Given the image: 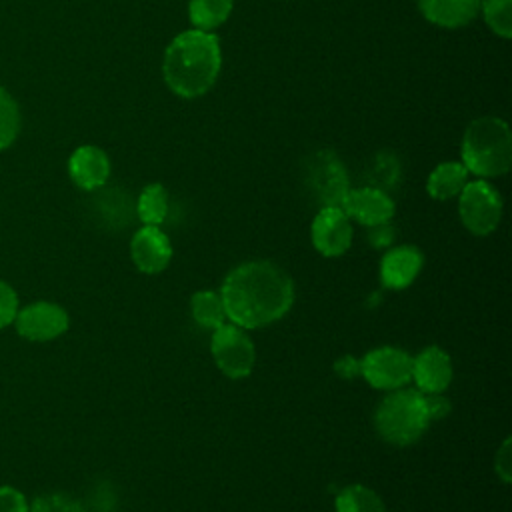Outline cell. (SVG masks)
Wrapping results in <instances>:
<instances>
[{
  "instance_id": "1",
  "label": "cell",
  "mask_w": 512,
  "mask_h": 512,
  "mask_svg": "<svg viewBox=\"0 0 512 512\" xmlns=\"http://www.w3.org/2000/svg\"><path fill=\"white\" fill-rule=\"evenodd\" d=\"M294 296L290 274L270 260H248L234 266L220 286L226 318L244 330L262 328L286 316Z\"/></svg>"
},
{
  "instance_id": "2",
  "label": "cell",
  "mask_w": 512,
  "mask_h": 512,
  "mask_svg": "<svg viewBox=\"0 0 512 512\" xmlns=\"http://www.w3.org/2000/svg\"><path fill=\"white\" fill-rule=\"evenodd\" d=\"M222 68L220 40L214 32L190 28L180 32L164 52L162 76L180 98L204 96L218 80Z\"/></svg>"
},
{
  "instance_id": "3",
  "label": "cell",
  "mask_w": 512,
  "mask_h": 512,
  "mask_svg": "<svg viewBox=\"0 0 512 512\" xmlns=\"http://www.w3.org/2000/svg\"><path fill=\"white\" fill-rule=\"evenodd\" d=\"M462 164L478 178H498L512 164V132L502 118L482 116L468 124L460 144Z\"/></svg>"
},
{
  "instance_id": "4",
  "label": "cell",
  "mask_w": 512,
  "mask_h": 512,
  "mask_svg": "<svg viewBox=\"0 0 512 512\" xmlns=\"http://www.w3.org/2000/svg\"><path fill=\"white\" fill-rule=\"evenodd\" d=\"M432 416L428 396L418 388H396L378 402L374 412V428L382 440L394 446L416 442L430 426Z\"/></svg>"
},
{
  "instance_id": "5",
  "label": "cell",
  "mask_w": 512,
  "mask_h": 512,
  "mask_svg": "<svg viewBox=\"0 0 512 512\" xmlns=\"http://www.w3.org/2000/svg\"><path fill=\"white\" fill-rule=\"evenodd\" d=\"M458 216L464 228L476 236L494 232L502 218L500 192L484 178L466 182L458 194Z\"/></svg>"
},
{
  "instance_id": "6",
  "label": "cell",
  "mask_w": 512,
  "mask_h": 512,
  "mask_svg": "<svg viewBox=\"0 0 512 512\" xmlns=\"http://www.w3.org/2000/svg\"><path fill=\"white\" fill-rule=\"evenodd\" d=\"M210 352L220 372L232 380L250 376L256 364V348L244 328L224 322L212 330Z\"/></svg>"
},
{
  "instance_id": "7",
  "label": "cell",
  "mask_w": 512,
  "mask_h": 512,
  "mask_svg": "<svg viewBox=\"0 0 512 512\" xmlns=\"http://www.w3.org/2000/svg\"><path fill=\"white\" fill-rule=\"evenodd\" d=\"M360 376L378 390H396L412 378V356L396 346H380L360 360Z\"/></svg>"
},
{
  "instance_id": "8",
  "label": "cell",
  "mask_w": 512,
  "mask_h": 512,
  "mask_svg": "<svg viewBox=\"0 0 512 512\" xmlns=\"http://www.w3.org/2000/svg\"><path fill=\"white\" fill-rule=\"evenodd\" d=\"M14 324L22 338L30 342H48L68 330L70 318L60 304L32 302L24 308H18Z\"/></svg>"
},
{
  "instance_id": "9",
  "label": "cell",
  "mask_w": 512,
  "mask_h": 512,
  "mask_svg": "<svg viewBox=\"0 0 512 512\" xmlns=\"http://www.w3.org/2000/svg\"><path fill=\"white\" fill-rule=\"evenodd\" d=\"M352 222L340 206H322L310 226L314 248L328 258L344 254L352 244Z\"/></svg>"
},
{
  "instance_id": "10",
  "label": "cell",
  "mask_w": 512,
  "mask_h": 512,
  "mask_svg": "<svg viewBox=\"0 0 512 512\" xmlns=\"http://www.w3.org/2000/svg\"><path fill=\"white\" fill-rule=\"evenodd\" d=\"M308 184L322 206H342L348 194V178L342 162L332 152H318L308 162Z\"/></svg>"
},
{
  "instance_id": "11",
  "label": "cell",
  "mask_w": 512,
  "mask_h": 512,
  "mask_svg": "<svg viewBox=\"0 0 512 512\" xmlns=\"http://www.w3.org/2000/svg\"><path fill=\"white\" fill-rule=\"evenodd\" d=\"M348 218L360 222L362 226H378L392 220L396 206L394 200L376 186H362V188H350L342 206H340Z\"/></svg>"
},
{
  "instance_id": "12",
  "label": "cell",
  "mask_w": 512,
  "mask_h": 512,
  "mask_svg": "<svg viewBox=\"0 0 512 512\" xmlns=\"http://www.w3.org/2000/svg\"><path fill=\"white\" fill-rule=\"evenodd\" d=\"M130 256L140 272L158 274L172 260V242L160 226L144 224L130 240Z\"/></svg>"
},
{
  "instance_id": "13",
  "label": "cell",
  "mask_w": 512,
  "mask_h": 512,
  "mask_svg": "<svg viewBox=\"0 0 512 512\" xmlns=\"http://www.w3.org/2000/svg\"><path fill=\"white\" fill-rule=\"evenodd\" d=\"M452 358L440 346H426L412 356V378L424 394H442L452 382Z\"/></svg>"
},
{
  "instance_id": "14",
  "label": "cell",
  "mask_w": 512,
  "mask_h": 512,
  "mask_svg": "<svg viewBox=\"0 0 512 512\" xmlns=\"http://www.w3.org/2000/svg\"><path fill=\"white\" fill-rule=\"evenodd\" d=\"M110 170L108 154L94 144L78 146L68 158V174L72 182L86 192L102 188L110 178Z\"/></svg>"
},
{
  "instance_id": "15",
  "label": "cell",
  "mask_w": 512,
  "mask_h": 512,
  "mask_svg": "<svg viewBox=\"0 0 512 512\" xmlns=\"http://www.w3.org/2000/svg\"><path fill=\"white\" fill-rule=\"evenodd\" d=\"M424 266V254L410 244L388 248L380 260V280L390 290L408 288Z\"/></svg>"
},
{
  "instance_id": "16",
  "label": "cell",
  "mask_w": 512,
  "mask_h": 512,
  "mask_svg": "<svg viewBox=\"0 0 512 512\" xmlns=\"http://www.w3.org/2000/svg\"><path fill=\"white\" fill-rule=\"evenodd\" d=\"M420 14L440 28H462L480 12V0H416Z\"/></svg>"
},
{
  "instance_id": "17",
  "label": "cell",
  "mask_w": 512,
  "mask_h": 512,
  "mask_svg": "<svg viewBox=\"0 0 512 512\" xmlns=\"http://www.w3.org/2000/svg\"><path fill=\"white\" fill-rule=\"evenodd\" d=\"M468 182V170L462 162H440L426 180V192L434 200H450L462 192Z\"/></svg>"
},
{
  "instance_id": "18",
  "label": "cell",
  "mask_w": 512,
  "mask_h": 512,
  "mask_svg": "<svg viewBox=\"0 0 512 512\" xmlns=\"http://www.w3.org/2000/svg\"><path fill=\"white\" fill-rule=\"evenodd\" d=\"M168 192L162 184L154 182L142 188L136 200V214L146 226H160L168 216Z\"/></svg>"
},
{
  "instance_id": "19",
  "label": "cell",
  "mask_w": 512,
  "mask_h": 512,
  "mask_svg": "<svg viewBox=\"0 0 512 512\" xmlns=\"http://www.w3.org/2000/svg\"><path fill=\"white\" fill-rule=\"evenodd\" d=\"M232 6L234 0H190L188 18L194 28L212 32L228 20Z\"/></svg>"
},
{
  "instance_id": "20",
  "label": "cell",
  "mask_w": 512,
  "mask_h": 512,
  "mask_svg": "<svg viewBox=\"0 0 512 512\" xmlns=\"http://www.w3.org/2000/svg\"><path fill=\"white\" fill-rule=\"evenodd\" d=\"M190 312L198 326L214 330L226 322V310L220 292L198 290L190 298Z\"/></svg>"
},
{
  "instance_id": "21",
  "label": "cell",
  "mask_w": 512,
  "mask_h": 512,
  "mask_svg": "<svg viewBox=\"0 0 512 512\" xmlns=\"http://www.w3.org/2000/svg\"><path fill=\"white\" fill-rule=\"evenodd\" d=\"M336 512H386L382 498L364 484L344 486L334 502Z\"/></svg>"
},
{
  "instance_id": "22",
  "label": "cell",
  "mask_w": 512,
  "mask_h": 512,
  "mask_svg": "<svg viewBox=\"0 0 512 512\" xmlns=\"http://www.w3.org/2000/svg\"><path fill=\"white\" fill-rule=\"evenodd\" d=\"M20 108L14 96L0 86V150L14 144L20 134Z\"/></svg>"
},
{
  "instance_id": "23",
  "label": "cell",
  "mask_w": 512,
  "mask_h": 512,
  "mask_svg": "<svg viewBox=\"0 0 512 512\" xmlns=\"http://www.w3.org/2000/svg\"><path fill=\"white\" fill-rule=\"evenodd\" d=\"M480 12L496 36H512V0H480Z\"/></svg>"
},
{
  "instance_id": "24",
  "label": "cell",
  "mask_w": 512,
  "mask_h": 512,
  "mask_svg": "<svg viewBox=\"0 0 512 512\" xmlns=\"http://www.w3.org/2000/svg\"><path fill=\"white\" fill-rule=\"evenodd\" d=\"M30 512H82V506L76 498L62 494V492H50L34 498L30 504Z\"/></svg>"
},
{
  "instance_id": "25",
  "label": "cell",
  "mask_w": 512,
  "mask_h": 512,
  "mask_svg": "<svg viewBox=\"0 0 512 512\" xmlns=\"http://www.w3.org/2000/svg\"><path fill=\"white\" fill-rule=\"evenodd\" d=\"M18 308L20 306L14 288L8 282L0 280V330L14 322Z\"/></svg>"
},
{
  "instance_id": "26",
  "label": "cell",
  "mask_w": 512,
  "mask_h": 512,
  "mask_svg": "<svg viewBox=\"0 0 512 512\" xmlns=\"http://www.w3.org/2000/svg\"><path fill=\"white\" fill-rule=\"evenodd\" d=\"M0 512H30V504L18 488L0 486Z\"/></svg>"
},
{
  "instance_id": "27",
  "label": "cell",
  "mask_w": 512,
  "mask_h": 512,
  "mask_svg": "<svg viewBox=\"0 0 512 512\" xmlns=\"http://www.w3.org/2000/svg\"><path fill=\"white\" fill-rule=\"evenodd\" d=\"M494 470L498 474V478L508 484L512 480V450H510V438H504V442L500 444V448L496 450V458H494Z\"/></svg>"
},
{
  "instance_id": "28",
  "label": "cell",
  "mask_w": 512,
  "mask_h": 512,
  "mask_svg": "<svg viewBox=\"0 0 512 512\" xmlns=\"http://www.w3.org/2000/svg\"><path fill=\"white\" fill-rule=\"evenodd\" d=\"M426 396H428V408H430L432 422L448 414V410H450V402H448L442 394H426Z\"/></svg>"
},
{
  "instance_id": "29",
  "label": "cell",
  "mask_w": 512,
  "mask_h": 512,
  "mask_svg": "<svg viewBox=\"0 0 512 512\" xmlns=\"http://www.w3.org/2000/svg\"><path fill=\"white\" fill-rule=\"evenodd\" d=\"M392 236H394V230L390 226V222L386 224H378V226H372V232H370V240L374 246H388L392 242Z\"/></svg>"
},
{
  "instance_id": "30",
  "label": "cell",
  "mask_w": 512,
  "mask_h": 512,
  "mask_svg": "<svg viewBox=\"0 0 512 512\" xmlns=\"http://www.w3.org/2000/svg\"><path fill=\"white\" fill-rule=\"evenodd\" d=\"M334 368H336V372L342 374L344 378H350V376H354V374H360V362H358L356 358H352V356L340 358Z\"/></svg>"
}]
</instances>
